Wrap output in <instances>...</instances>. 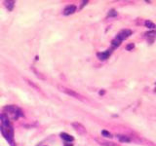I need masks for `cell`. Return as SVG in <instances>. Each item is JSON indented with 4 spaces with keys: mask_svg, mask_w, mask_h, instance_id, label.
Wrapping results in <instances>:
<instances>
[{
    "mask_svg": "<svg viewBox=\"0 0 156 146\" xmlns=\"http://www.w3.org/2000/svg\"><path fill=\"white\" fill-rule=\"evenodd\" d=\"M0 130L3 136L9 142L11 146H15L14 141V129L10 123V119L5 114L1 115V123H0Z\"/></svg>",
    "mask_w": 156,
    "mask_h": 146,
    "instance_id": "1",
    "label": "cell"
},
{
    "mask_svg": "<svg viewBox=\"0 0 156 146\" xmlns=\"http://www.w3.org/2000/svg\"><path fill=\"white\" fill-rule=\"evenodd\" d=\"M4 112H5V115L9 118H12V119L16 120L18 118H20L21 116H23V112L22 110L17 107V106L15 105H8V106H5L4 107Z\"/></svg>",
    "mask_w": 156,
    "mask_h": 146,
    "instance_id": "2",
    "label": "cell"
},
{
    "mask_svg": "<svg viewBox=\"0 0 156 146\" xmlns=\"http://www.w3.org/2000/svg\"><path fill=\"white\" fill-rule=\"evenodd\" d=\"M132 30L131 29H123L121 30L120 32L116 35V37L114 38V40L112 41V47L117 48L119 45L122 43V41H124L125 39H127L129 36H131L132 34Z\"/></svg>",
    "mask_w": 156,
    "mask_h": 146,
    "instance_id": "3",
    "label": "cell"
},
{
    "mask_svg": "<svg viewBox=\"0 0 156 146\" xmlns=\"http://www.w3.org/2000/svg\"><path fill=\"white\" fill-rule=\"evenodd\" d=\"M59 89L62 91L63 93L66 94V95H68L72 97H75V99H80V100H83V96L79 95L78 93H76L75 91H73L71 89H68V88H66V87H63V86H59Z\"/></svg>",
    "mask_w": 156,
    "mask_h": 146,
    "instance_id": "4",
    "label": "cell"
},
{
    "mask_svg": "<svg viewBox=\"0 0 156 146\" xmlns=\"http://www.w3.org/2000/svg\"><path fill=\"white\" fill-rule=\"evenodd\" d=\"M71 126L74 128V130L79 133V135H86L87 133V130H86V129H85V127L82 124L78 123V122H74V123H72Z\"/></svg>",
    "mask_w": 156,
    "mask_h": 146,
    "instance_id": "5",
    "label": "cell"
},
{
    "mask_svg": "<svg viewBox=\"0 0 156 146\" xmlns=\"http://www.w3.org/2000/svg\"><path fill=\"white\" fill-rule=\"evenodd\" d=\"M96 141L102 146H120L119 144L115 143V142L105 140V139H103V138H96Z\"/></svg>",
    "mask_w": 156,
    "mask_h": 146,
    "instance_id": "6",
    "label": "cell"
},
{
    "mask_svg": "<svg viewBox=\"0 0 156 146\" xmlns=\"http://www.w3.org/2000/svg\"><path fill=\"white\" fill-rule=\"evenodd\" d=\"M97 56L100 60H105L110 56V51H105V52H102V53H98Z\"/></svg>",
    "mask_w": 156,
    "mask_h": 146,
    "instance_id": "7",
    "label": "cell"
},
{
    "mask_svg": "<svg viewBox=\"0 0 156 146\" xmlns=\"http://www.w3.org/2000/svg\"><path fill=\"white\" fill-rule=\"evenodd\" d=\"M75 11H76L75 6L74 5H69V6H67V7L65 8V10H63V14H65L66 16H68V15L73 14Z\"/></svg>",
    "mask_w": 156,
    "mask_h": 146,
    "instance_id": "8",
    "label": "cell"
},
{
    "mask_svg": "<svg viewBox=\"0 0 156 146\" xmlns=\"http://www.w3.org/2000/svg\"><path fill=\"white\" fill-rule=\"evenodd\" d=\"M61 137H62L63 140L66 141V142H71V141L74 140V137L71 136L70 135H68V133H61Z\"/></svg>",
    "mask_w": 156,
    "mask_h": 146,
    "instance_id": "9",
    "label": "cell"
},
{
    "mask_svg": "<svg viewBox=\"0 0 156 146\" xmlns=\"http://www.w3.org/2000/svg\"><path fill=\"white\" fill-rule=\"evenodd\" d=\"M116 137L118 138V140L120 142H130L131 141V138L129 137V136H127V135H116Z\"/></svg>",
    "mask_w": 156,
    "mask_h": 146,
    "instance_id": "10",
    "label": "cell"
},
{
    "mask_svg": "<svg viewBox=\"0 0 156 146\" xmlns=\"http://www.w3.org/2000/svg\"><path fill=\"white\" fill-rule=\"evenodd\" d=\"M4 5L6 6V8H7L9 11H12L14 8L15 1H4Z\"/></svg>",
    "mask_w": 156,
    "mask_h": 146,
    "instance_id": "11",
    "label": "cell"
},
{
    "mask_svg": "<svg viewBox=\"0 0 156 146\" xmlns=\"http://www.w3.org/2000/svg\"><path fill=\"white\" fill-rule=\"evenodd\" d=\"M145 26L147 27V28H149V29H155L156 28V24L152 23L151 21H145Z\"/></svg>",
    "mask_w": 156,
    "mask_h": 146,
    "instance_id": "12",
    "label": "cell"
},
{
    "mask_svg": "<svg viewBox=\"0 0 156 146\" xmlns=\"http://www.w3.org/2000/svg\"><path fill=\"white\" fill-rule=\"evenodd\" d=\"M145 35H146V37L153 39L154 37H156V31H149V32H146Z\"/></svg>",
    "mask_w": 156,
    "mask_h": 146,
    "instance_id": "13",
    "label": "cell"
},
{
    "mask_svg": "<svg viewBox=\"0 0 156 146\" xmlns=\"http://www.w3.org/2000/svg\"><path fill=\"white\" fill-rule=\"evenodd\" d=\"M102 135H103V136H106V137H109V138L113 137L111 133H109V132H108V130H103V132H102Z\"/></svg>",
    "mask_w": 156,
    "mask_h": 146,
    "instance_id": "14",
    "label": "cell"
},
{
    "mask_svg": "<svg viewBox=\"0 0 156 146\" xmlns=\"http://www.w3.org/2000/svg\"><path fill=\"white\" fill-rule=\"evenodd\" d=\"M115 16H117V12L112 9V10H110V12L108 13V17H115Z\"/></svg>",
    "mask_w": 156,
    "mask_h": 146,
    "instance_id": "15",
    "label": "cell"
},
{
    "mask_svg": "<svg viewBox=\"0 0 156 146\" xmlns=\"http://www.w3.org/2000/svg\"><path fill=\"white\" fill-rule=\"evenodd\" d=\"M135 47V45L133 43H131V44H128L127 46H126V50L127 51H131V50H133Z\"/></svg>",
    "mask_w": 156,
    "mask_h": 146,
    "instance_id": "16",
    "label": "cell"
},
{
    "mask_svg": "<svg viewBox=\"0 0 156 146\" xmlns=\"http://www.w3.org/2000/svg\"><path fill=\"white\" fill-rule=\"evenodd\" d=\"M100 95H103V94H105V91H100Z\"/></svg>",
    "mask_w": 156,
    "mask_h": 146,
    "instance_id": "17",
    "label": "cell"
},
{
    "mask_svg": "<svg viewBox=\"0 0 156 146\" xmlns=\"http://www.w3.org/2000/svg\"><path fill=\"white\" fill-rule=\"evenodd\" d=\"M65 146H73L72 144H68V143H66V144H65Z\"/></svg>",
    "mask_w": 156,
    "mask_h": 146,
    "instance_id": "18",
    "label": "cell"
},
{
    "mask_svg": "<svg viewBox=\"0 0 156 146\" xmlns=\"http://www.w3.org/2000/svg\"><path fill=\"white\" fill-rule=\"evenodd\" d=\"M155 91H156V88H155Z\"/></svg>",
    "mask_w": 156,
    "mask_h": 146,
    "instance_id": "19",
    "label": "cell"
}]
</instances>
